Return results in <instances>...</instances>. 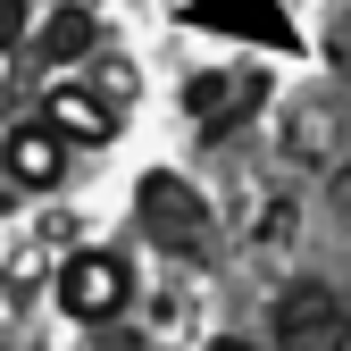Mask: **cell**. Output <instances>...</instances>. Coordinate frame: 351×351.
<instances>
[{
  "mask_svg": "<svg viewBox=\"0 0 351 351\" xmlns=\"http://www.w3.org/2000/svg\"><path fill=\"white\" fill-rule=\"evenodd\" d=\"M209 351H259V343H243V335H217V343H209Z\"/></svg>",
  "mask_w": 351,
  "mask_h": 351,
  "instance_id": "9",
  "label": "cell"
},
{
  "mask_svg": "<svg viewBox=\"0 0 351 351\" xmlns=\"http://www.w3.org/2000/svg\"><path fill=\"white\" fill-rule=\"evenodd\" d=\"M17 34H25V0H0V51H9Z\"/></svg>",
  "mask_w": 351,
  "mask_h": 351,
  "instance_id": "8",
  "label": "cell"
},
{
  "mask_svg": "<svg viewBox=\"0 0 351 351\" xmlns=\"http://www.w3.org/2000/svg\"><path fill=\"white\" fill-rule=\"evenodd\" d=\"M251 101H259V75H193V84H184V109L209 125V134H217V125H234Z\"/></svg>",
  "mask_w": 351,
  "mask_h": 351,
  "instance_id": "6",
  "label": "cell"
},
{
  "mask_svg": "<svg viewBox=\"0 0 351 351\" xmlns=\"http://www.w3.org/2000/svg\"><path fill=\"white\" fill-rule=\"evenodd\" d=\"M134 217H143V234H151L159 251H176V259H193V251L209 243V209H201V193L184 184V176H167V167H151L143 184H134Z\"/></svg>",
  "mask_w": 351,
  "mask_h": 351,
  "instance_id": "1",
  "label": "cell"
},
{
  "mask_svg": "<svg viewBox=\"0 0 351 351\" xmlns=\"http://www.w3.org/2000/svg\"><path fill=\"white\" fill-rule=\"evenodd\" d=\"M125 301H134V268L117 251H75L59 268V310L67 318H117Z\"/></svg>",
  "mask_w": 351,
  "mask_h": 351,
  "instance_id": "2",
  "label": "cell"
},
{
  "mask_svg": "<svg viewBox=\"0 0 351 351\" xmlns=\"http://www.w3.org/2000/svg\"><path fill=\"white\" fill-rule=\"evenodd\" d=\"M9 176H17L25 193H51L59 176H67V143H59L42 117H34V125H17V134H9Z\"/></svg>",
  "mask_w": 351,
  "mask_h": 351,
  "instance_id": "5",
  "label": "cell"
},
{
  "mask_svg": "<svg viewBox=\"0 0 351 351\" xmlns=\"http://www.w3.org/2000/svg\"><path fill=\"white\" fill-rule=\"evenodd\" d=\"M34 51L42 59H84V51H93V9H75V0H67V9H51V17H42V34H34Z\"/></svg>",
  "mask_w": 351,
  "mask_h": 351,
  "instance_id": "7",
  "label": "cell"
},
{
  "mask_svg": "<svg viewBox=\"0 0 351 351\" xmlns=\"http://www.w3.org/2000/svg\"><path fill=\"white\" fill-rule=\"evenodd\" d=\"M42 125H51L59 143H109L117 134V101L93 93V84H51V93H42Z\"/></svg>",
  "mask_w": 351,
  "mask_h": 351,
  "instance_id": "4",
  "label": "cell"
},
{
  "mask_svg": "<svg viewBox=\"0 0 351 351\" xmlns=\"http://www.w3.org/2000/svg\"><path fill=\"white\" fill-rule=\"evenodd\" d=\"M276 351H351V318L326 285H293L276 301Z\"/></svg>",
  "mask_w": 351,
  "mask_h": 351,
  "instance_id": "3",
  "label": "cell"
}]
</instances>
